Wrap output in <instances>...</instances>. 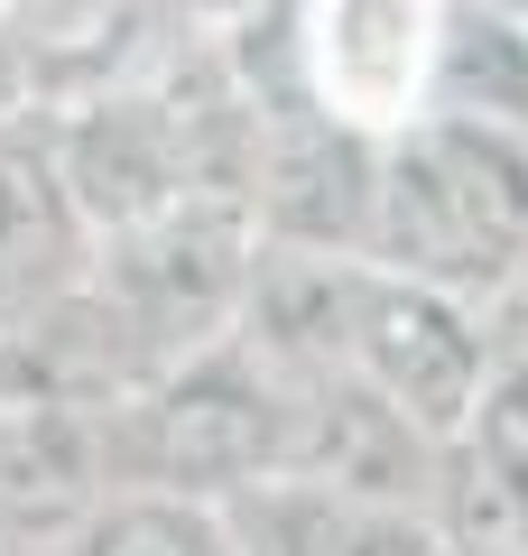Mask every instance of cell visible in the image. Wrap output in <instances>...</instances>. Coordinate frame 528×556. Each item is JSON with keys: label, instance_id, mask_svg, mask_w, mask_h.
<instances>
[{"label": "cell", "instance_id": "6da1fadb", "mask_svg": "<svg viewBox=\"0 0 528 556\" xmlns=\"http://www.w3.org/2000/svg\"><path fill=\"white\" fill-rule=\"evenodd\" d=\"M362 260L427 278L482 316L528 269V130L445 102L417 130L380 139V195Z\"/></svg>", "mask_w": 528, "mask_h": 556}, {"label": "cell", "instance_id": "7a4b0ae2", "mask_svg": "<svg viewBox=\"0 0 528 556\" xmlns=\"http://www.w3.org/2000/svg\"><path fill=\"white\" fill-rule=\"evenodd\" d=\"M297 408H306V380H288L241 334H223V343H204V353L149 371L112 408V473L149 482V492H186V501H223V510H232L260 482H288Z\"/></svg>", "mask_w": 528, "mask_h": 556}, {"label": "cell", "instance_id": "3957f363", "mask_svg": "<svg viewBox=\"0 0 528 556\" xmlns=\"http://www.w3.org/2000/svg\"><path fill=\"white\" fill-rule=\"evenodd\" d=\"M260 278V223L232 195H186L167 214L130 223V232L102 241L93 260V298L112 316L130 371H167V362L204 353V343L241 334V306H251Z\"/></svg>", "mask_w": 528, "mask_h": 556}, {"label": "cell", "instance_id": "277c9868", "mask_svg": "<svg viewBox=\"0 0 528 556\" xmlns=\"http://www.w3.org/2000/svg\"><path fill=\"white\" fill-rule=\"evenodd\" d=\"M464 0H278V75L352 139H399L445 102Z\"/></svg>", "mask_w": 528, "mask_h": 556}, {"label": "cell", "instance_id": "5b68a950", "mask_svg": "<svg viewBox=\"0 0 528 556\" xmlns=\"http://www.w3.org/2000/svg\"><path fill=\"white\" fill-rule=\"evenodd\" d=\"M334 380H362V390H380L399 417H417L427 437L464 445L491 417V399H501V353H491L482 316H473L464 298L362 260L352 316H343V371Z\"/></svg>", "mask_w": 528, "mask_h": 556}, {"label": "cell", "instance_id": "8992f818", "mask_svg": "<svg viewBox=\"0 0 528 556\" xmlns=\"http://www.w3.org/2000/svg\"><path fill=\"white\" fill-rule=\"evenodd\" d=\"M93 260H102V232L65 177L47 102L0 112V334L65 306L93 278Z\"/></svg>", "mask_w": 528, "mask_h": 556}, {"label": "cell", "instance_id": "52a82bcc", "mask_svg": "<svg viewBox=\"0 0 528 556\" xmlns=\"http://www.w3.org/2000/svg\"><path fill=\"white\" fill-rule=\"evenodd\" d=\"M10 47L38 102H84L130 75H158L204 28L196 0H0Z\"/></svg>", "mask_w": 528, "mask_h": 556}, {"label": "cell", "instance_id": "ba28073f", "mask_svg": "<svg viewBox=\"0 0 528 556\" xmlns=\"http://www.w3.org/2000/svg\"><path fill=\"white\" fill-rule=\"evenodd\" d=\"M47 556H251V547H241V529H232L223 501L121 482V492H102Z\"/></svg>", "mask_w": 528, "mask_h": 556}, {"label": "cell", "instance_id": "9c48e42d", "mask_svg": "<svg viewBox=\"0 0 528 556\" xmlns=\"http://www.w3.org/2000/svg\"><path fill=\"white\" fill-rule=\"evenodd\" d=\"M20 102H38V93H28V65L10 47V20H0V112H20Z\"/></svg>", "mask_w": 528, "mask_h": 556}, {"label": "cell", "instance_id": "30bf717a", "mask_svg": "<svg viewBox=\"0 0 528 556\" xmlns=\"http://www.w3.org/2000/svg\"><path fill=\"white\" fill-rule=\"evenodd\" d=\"M0 556H38V547H28V538L10 529V519H0Z\"/></svg>", "mask_w": 528, "mask_h": 556}]
</instances>
